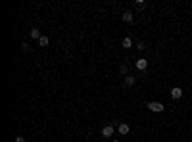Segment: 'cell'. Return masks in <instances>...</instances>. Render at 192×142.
Instances as JSON below:
<instances>
[{"label":"cell","instance_id":"obj_1","mask_svg":"<svg viewBox=\"0 0 192 142\" xmlns=\"http://www.w3.org/2000/svg\"><path fill=\"white\" fill-rule=\"evenodd\" d=\"M148 110L154 111V113H161V111L165 110V106L161 104V102H148Z\"/></svg>","mask_w":192,"mask_h":142},{"label":"cell","instance_id":"obj_2","mask_svg":"<svg viewBox=\"0 0 192 142\" xmlns=\"http://www.w3.org/2000/svg\"><path fill=\"white\" fill-rule=\"evenodd\" d=\"M111 125H114V127L119 131V134H129V131H131V127H129L127 123H119V121H114Z\"/></svg>","mask_w":192,"mask_h":142},{"label":"cell","instance_id":"obj_3","mask_svg":"<svg viewBox=\"0 0 192 142\" xmlns=\"http://www.w3.org/2000/svg\"><path fill=\"white\" fill-rule=\"evenodd\" d=\"M135 67H137L138 71H146V69H148V60H146V58L137 60V62H135Z\"/></svg>","mask_w":192,"mask_h":142},{"label":"cell","instance_id":"obj_4","mask_svg":"<svg viewBox=\"0 0 192 142\" xmlns=\"http://www.w3.org/2000/svg\"><path fill=\"white\" fill-rule=\"evenodd\" d=\"M114 131H115L114 125H106V127H102V136H106V138L114 136Z\"/></svg>","mask_w":192,"mask_h":142},{"label":"cell","instance_id":"obj_5","mask_svg":"<svg viewBox=\"0 0 192 142\" xmlns=\"http://www.w3.org/2000/svg\"><path fill=\"white\" fill-rule=\"evenodd\" d=\"M169 94H171V98H173V100H179V98L183 96V88L181 87H173L169 90Z\"/></svg>","mask_w":192,"mask_h":142},{"label":"cell","instance_id":"obj_6","mask_svg":"<svg viewBox=\"0 0 192 142\" xmlns=\"http://www.w3.org/2000/svg\"><path fill=\"white\" fill-rule=\"evenodd\" d=\"M135 83H137V77H135V75H127V77L123 79V85H125V87H133Z\"/></svg>","mask_w":192,"mask_h":142},{"label":"cell","instance_id":"obj_7","mask_svg":"<svg viewBox=\"0 0 192 142\" xmlns=\"http://www.w3.org/2000/svg\"><path fill=\"white\" fill-rule=\"evenodd\" d=\"M121 19L127 21V23H133L135 21V15H133V12H123V14H121Z\"/></svg>","mask_w":192,"mask_h":142},{"label":"cell","instance_id":"obj_8","mask_svg":"<svg viewBox=\"0 0 192 142\" xmlns=\"http://www.w3.org/2000/svg\"><path fill=\"white\" fill-rule=\"evenodd\" d=\"M121 46H123L125 50H129V48L133 46V38H131V37H125L123 41H121Z\"/></svg>","mask_w":192,"mask_h":142},{"label":"cell","instance_id":"obj_9","mask_svg":"<svg viewBox=\"0 0 192 142\" xmlns=\"http://www.w3.org/2000/svg\"><path fill=\"white\" fill-rule=\"evenodd\" d=\"M29 37H31V38H37V41H39V38H41L42 35H41V31H39L37 27H33L31 31H29Z\"/></svg>","mask_w":192,"mask_h":142},{"label":"cell","instance_id":"obj_10","mask_svg":"<svg viewBox=\"0 0 192 142\" xmlns=\"http://www.w3.org/2000/svg\"><path fill=\"white\" fill-rule=\"evenodd\" d=\"M119 73L127 77V75H129V65L127 64H121V65H119Z\"/></svg>","mask_w":192,"mask_h":142},{"label":"cell","instance_id":"obj_11","mask_svg":"<svg viewBox=\"0 0 192 142\" xmlns=\"http://www.w3.org/2000/svg\"><path fill=\"white\" fill-rule=\"evenodd\" d=\"M48 44H50V38H48V37H44V35H42V37L39 38V46H48Z\"/></svg>","mask_w":192,"mask_h":142},{"label":"cell","instance_id":"obj_12","mask_svg":"<svg viewBox=\"0 0 192 142\" xmlns=\"http://www.w3.org/2000/svg\"><path fill=\"white\" fill-rule=\"evenodd\" d=\"M21 50L23 52H29V50H31V46H29L27 42H21Z\"/></svg>","mask_w":192,"mask_h":142},{"label":"cell","instance_id":"obj_13","mask_svg":"<svg viewBox=\"0 0 192 142\" xmlns=\"http://www.w3.org/2000/svg\"><path fill=\"white\" fill-rule=\"evenodd\" d=\"M14 142H27V138H25V136H15Z\"/></svg>","mask_w":192,"mask_h":142},{"label":"cell","instance_id":"obj_14","mask_svg":"<svg viewBox=\"0 0 192 142\" xmlns=\"http://www.w3.org/2000/svg\"><path fill=\"white\" fill-rule=\"evenodd\" d=\"M137 48H138V50H144V48H146V44H144V42H138Z\"/></svg>","mask_w":192,"mask_h":142},{"label":"cell","instance_id":"obj_15","mask_svg":"<svg viewBox=\"0 0 192 142\" xmlns=\"http://www.w3.org/2000/svg\"><path fill=\"white\" fill-rule=\"evenodd\" d=\"M111 142H119V140H117V138H114V140H111Z\"/></svg>","mask_w":192,"mask_h":142},{"label":"cell","instance_id":"obj_16","mask_svg":"<svg viewBox=\"0 0 192 142\" xmlns=\"http://www.w3.org/2000/svg\"><path fill=\"white\" fill-rule=\"evenodd\" d=\"M135 142H138V140H135Z\"/></svg>","mask_w":192,"mask_h":142}]
</instances>
